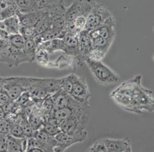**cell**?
<instances>
[{
	"instance_id": "e0dca14e",
	"label": "cell",
	"mask_w": 154,
	"mask_h": 152,
	"mask_svg": "<svg viewBox=\"0 0 154 152\" xmlns=\"http://www.w3.org/2000/svg\"><path fill=\"white\" fill-rule=\"evenodd\" d=\"M44 13L34 26V37L38 36L45 32L51 26V16L47 9H43Z\"/></svg>"
},
{
	"instance_id": "d6a6232c",
	"label": "cell",
	"mask_w": 154,
	"mask_h": 152,
	"mask_svg": "<svg viewBox=\"0 0 154 152\" xmlns=\"http://www.w3.org/2000/svg\"><path fill=\"white\" fill-rule=\"evenodd\" d=\"M28 152H43V150L39 147H34L31 148Z\"/></svg>"
},
{
	"instance_id": "7402d4cb",
	"label": "cell",
	"mask_w": 154,
	"mask_h": 152,
	"mask_svg": "<svg viewBox=\"0 0 154 152\" xmlns=\"http://www.w3.org/2000/svg\"><path fill=\"white\" fill-rule=\"evenodd\" d=\"M19 124L26 137H30L33 135L34 131L30 125L27 115L26 113H21L20 114Z\"/></svg>"
},
{
	"instance_id": "5b68a950",
	"label": "cell",
	"mask_w": 154,
	"mask_h": 152,
	"mask_svg": "<svg viewBox=\"0 0 154 152\" xmlns=\"http://www.w3.org/2000/svg\"><path fill=\"white\" fill-rule=\"evenodd\" d=\"M70 76L72 83L71 96L77 101L89 104L91 94L85 77L75 74H71Z\"/></svg>"
},
{
	"instance_id": "4dcf8cb0",
	"label": "cell",
	"mask_w": 154,
	"mask_h": 152,
	"mask_svg": "<svg viewBox=\"0 0 154 152\" xmlns=\"http://www.w3.org/2000/svg\"><path fill=\"white\" fill-rule=\"evenodd\" d=\"M11 125V123L6 118H0V133L3 135L9 134Z\"/></svg>"
},
{
	"instance_id": "9c48e42d",
	"label": "cell",
	"mask_w": 154,
	"mask_h": 152,
	"mask_svg": "<svg viewBox=\"0 0 154 152\" xmlns=\"http://www.w3.org/2000/svg\"><path fill=\"white\" fill-rule=\"evenodd\" d=\"M65 53L74 57L78 64L84 61L81 55L79 45V33L66 32L63 38Z\"/></svg>"
},
{
	"instance_id": "9a60e30c",
	"label": "cell",
	"mask_w": 154,
	"mask_h": 152,
	"mask_svg": "<svg viewBox=\"0 0 154 152\" xmlns=\"http://www.w3.org/2000/svg\"><path fill=\"white\" fill-rule=\"evenodd\" d=\"M44 13L43 9H38L28 13H18L20 26L34 28L39 19Z\"/></svg>"
},
{
	"instance_id": "5bb4252c",
	"label": "cell",
	"mask_w": 154,
	"mask_h": 152,
	"mask_svg": "<svg viewBox=\"0 0 154 152\" xmlns=\"http://www.w3.org/2000/svg\"><path fill=\"white\" fill-rule=\"evenodd\" d=\"M7 152H26L27 137L17 138L11 134L6 135Z\"/></svg>"
},
{
	"instance_id": "4316f807",
	"label": "cell",
	"mask_w": 154,
	"mask_h": 152,
	"mask_svg": "<svg viewBox=\"0 0 154 152\" xmlns=\"http://www.w3.org/2000/svg\"><path fill=\"white\" fill-rule=\"evenodd\" d=\"M60 86L62 90L71 95L72 90V83L71 79L70 74L67 76L60 78Z\"/></svg>"
},
{
	"instance_id": "d590c367",
	"label": "cell",
	"mask_w": 154,
	"mask_h": 152,
	"mask_svg": "<svg viewBox=\"0 0 154 152\" xmlns=\"http://www.w3.org/2000/svg\"><path fill=\"white\" fill-rule=\"evenodd\" d=\"M4 1H9V0H4Z\"/></svg>"
},
{
	"instance_id": "3957f363",
	"label": "cell",
	"mask_w": 154,
	"mask_h": 152,
	"mask_svg": "<svg viewBox=\"0 0 154 152\" xmlns=\"http://www.w3.org/2000/svg\"><path fill=\"white\" fill-rule=\"evenodd\" d=\"M29 81V77H2V88L12 100L16 101L24 92L27 91Z\"/></svg>"
},
{
	"instance_id": "83f0119b",
	"label": "cell",
	"mask_w": 154,
	"mask_h": 152,
	"mask_svg": "<svg viewBox=\"0 0 154 152\" xmlns=\"http://www.w3.org/2000/svg\"><path fill=\"white\" fill-rule=\"evenodd\" d=\"M43 130L45 133L51 135L52 136H56L59 133H60L62 132L60 127L56 126H54L52 124H50L48 122H45L42 128L40 129Z\"/></svg>"
},
{
	"instance_id": "4fadbf2b",
	"label": "cell",
	"mask_w": 154,
	"mask_h": 152,
	"mask_svg": "<svg viewBox=\"0 0 154 152\" xmlns=\"http://www.w3.org/2000/svg\"><path fill=\"white\" fill-rule=\"evenodd\" d=\"M10 45L8 38L0 39V62L9 67H15V63L10 51Z\"/></svg>"
},
{
	"instance_id": "d6986e66",
	"label": "cell",
	"mask_w": 154,
	"mask_h": 152,
	"mask_svg": "<svg viewBox=\"0 0 154 152\" xmlns=\"http://www.w3.org/2000/svg\"><path fill=\"white\" fill-rule=\"evenodd\" d=\"M18 13H28L38 10V0H12Z\"/></svg>"
},
{
	"instance_id": "836d02e7",
	"label": "cell",
	"mask_w": 154,
	"mask_h": 152,
	"mask_svg": "<svg viewBox=\"0 0 154 152\" xmlns=\"http://www.w3.org/2000/svg\"><path fill=\"white\" fill-rule=\"evenodd\" d=\"M6 117V113L3 108L0 106V118H4Z\"/></svg>"
},
{
	"instance_id": "6da1fadb",
	"label": "cell",
	"mask_w": 154,
	"mask_h": 152,
	"mask_svg": "<svg viewBox=\"0 0 154 152\" xmlns=\"http://www.w3.org/2000/svg\"><path fill=\"white\" fill-rule=\"evenodd\" d=\"M141 75L122 82L112 91V98L116 103L129 113L140 114L154 111L152 91L143 87Z\"/></svg>"
},
{
	"instance_id": "cb8c5ba5",
	"label": "cell",
	"mask_w": 154,
	"mask_h": 152,
	"mask_svg": "<svg viewBox=\"0 0 154 152\" xmlns=\"http://www.w3.org/2000/svg\"><path fill=\"white\" fill-rule=\"evenodd\" d=\"M38 9H48L58 7H65L64 0H38Z\"/></svg>"
},
{
	"instance_id": "ba28073f",
	"label": "cell",
	"mask_w": 154,
	"mask_h": 152,
	"mask_svg": "<svg viewBox=\"0 0 154 152\" xmlns=\"http://www.w3.org/2000/svg\"><path fill=\"white\" fill-rule=\"evenodd\" d=\"M87 136V132L79 135H71L61 132L55 136L57 143L54 147V152H64L71 146L84 141L86 139Z\"/></svg>"
},
{
	"instance_id": "f546056e",
	"label": "cell",
	"mask_w": 154,
	"mask_h": 152,
	"mask_svg": "<svg viewBox=\"0 0 154 152\" xmlns=\"http://www.w3.org/2000/svg\"><path fill=\"white\" fill-rule=\"evenodd\" d=\"M9 134L17 138H26V135L19 123H12Z\"/></svg>"
},
{
	"instance_id": "e575fe53",
	"label": "cell",
	"mask_w": 154,
	"mask_h": 152,
	"mask_svg": "<svg viewBox=\"0 0 154 152\" xmlns=\"http://www.w3.org/2000/svg\"><path fill=\"white\" fill-rule=\"evenodd\" d=\"M2 78L0 76V88L2 87Z\"/></svg>"
},
{
	"instance_id": "52a82bcc",
	"label": "cell",
	"mask_w": 154,
	"mask_h": 152,
	"mask_svg": "<svg viewBox=\"0 0 154 152\" xmlns=\"http://www.w3.org/2000/svg\"><path fill=\"white\" fill-rule=\"evenodd\" d=\"M116 20L113 16L105 21L101 25L89 31L92 40L97 37H101L113 43L116 38Z\"/></svg>"
},
{
	"instance_id": "30bf717a",
	"label": "cell",
	"mask_w": 154,
	"mask_h": 152,
	"mask_svg": "<svg viewBox=\"0 0 154 152\" xmlns=\"http://www.w3.org/2000/svg\"><path fill=\"white\" fill-rule=\"evenodd\" d=\"M52 103V110L62 108L75 106L83 103H81L74 99L70 94L60 89L57 92L51 95Z\"/></svg>"
},
{
	"instance_id": "2e32d148",
	"label": "cell",
	"mask_w": 154,
	"mask_h": 152,
	"mask_svg": "<svg viewBox=\"0 0 154 152\" xmlns=\"http://www.w3.org/2000/svg\"><path fill=\"white\" fill-rule=\"evenodd\" d=\"M79 45L81 55L84 60V59L87 56L88 53L93 47L89 31L85 29L79 32Z\"/></svg>"
},
{
	"instance_id": "277c9868",
	"label": "cell",
	"mask_w": 154,
	"mask_h": 152,
	"mask_svg": "<svg viewBox=\"0 0 154 152\" xmlns=\"http://www.w3.org/2000/svg\"><path fill=\"white\" fill-rule=\"evenodd\" d=\"M97 3L95 0H74L69 7L66 8L64 15L66 23L72 22L80 16L87 17Z\"/></svg>"
},
{
	"instance_id": "484cf974",
	"label": "cell",
	"mask_w": 154,
	"mask_h": 152,
	"mask_svg": "<svg viewBox=\"0 0 154 152\" xmlns=\"http://www.w3.org/2000/svg\"><path fill=\"white\" fill-rule=\"evenodd\" d=\"M106 54L107 53L102 50L96 47H93L85 59L95 62H102Z\"/></svg>"
},
{
	"instance_id": "ffe728a7",
	"label": "cell",
	"mask_w": 154,
	"mask_h": 152,
	"mask_svg": "<svg viewBox=\"0 0 154 152\" xmlns=\"http://www.w3.org/2000/svg\"><path fill=\"white\" fill-rule=\"evenodd\" d=\"M7 32L9 35L19 33L20 22L17 14L2 20Z\"/></svg>"
},
{
	"instance_id": "7c38bea8",
	"label": "cell",
	"mask_w": 154,
	"mask_h": 152,
	"mask_svg": "<svg viewBox=\"0 0 154 152\" xmlns=\"http://www.w3.org/2000/svg\"><path fill=\"white\" fill-rule=\"evenodd\" d=\"M33 136L38 140L43 152H54L57 143L55 137L45 133L42 129L34 132Z\"/></svg>"
},
{
	"instance_id": "1f68e13d",
	"label": "cell",
	"mask_w": 154,
	"mask_h": 152,
	"mask_svg": "<svg viewBox=\"0 0 154 152\" xmlns=\"http://www.w3.org/2000/svg\"><path fill=\"white\" fill-rule=\"evenodd\" d=\"M12 101V99L7 95L5 91L2 89V87L0 88V106H2L8 102Z\"/></svg>"
},
{
	"instance_id": "ac0fdd59",
	"label": "cell",
	"mask_w": 154,
	"mask_h": 152,
	"mask_svg": "<svg viewBox=\"0 0 154 152\" xmlns=\"http://www.w3.org/2000/svg\"><path fill=\"white\" fill-rule=\"evenodd\" d=\"M42 48L48 51L50 54L57 51H64V44L63 38H54L42 42L38 45L37 49Z\"/></svg>"
},
{
	"instance_id": "44dd1931",
	"label": "cell",
	"mask_w": 154,
	"mask_h": 152,
	"mask_svg": "<svg viewBox=\"0 0 154 152\" xmlns=\"http://www.w3.org/2000/svg\"><path fill=\"white\" fill-rule=\"evenodd\" d=\"M35 61H36L40 65L45 67H49V65L50 63L49 52L45 49H37L35 57Z\"/></svg>"
},
{
	"instance_id": "603a6c76",
	"label": "cell",
	"mask_w": 154,
	"mask_h": 152,
	"mask_svg": "<svg viewBox=\"0 0 154 152\" xmlns=\"http://www.w3.org/2000/svg\"><path fill=\"white\" fill-rule=\"evenodd\" d=\"M24 51L31 63L35 61V57L37 51V47L33 38H26V45Z\"/></svg>"
},
{
	"instance_id": "8992f818",
	"label": "cell",
	"mask_w": 154,
	"mask_h": 152,
	"mask_svg": "<svg viewBox=\"0 0 154 152\" xmlns=\"http://www.w3.org/2000/svg\"><path fill=\"white\" fill-rule=\"evenodd\" d=\"M112 16L106 5L98 2L87 17L85 29L89 31L97 28Z\"/></svg>"
},
{
	"instance_id": "f1b7e54d",
	"label": "cell",
	"mask_w": 154,
	"mask_h": 152,
	"mask_svg": "<svg viewBox=\"0 0 154 152\" xmlns=\"http://www.w3.org/2000/svg\"><path fill=\"white\" fill-rule=\"evenodd\" d=\"M86 152H106V148L103 139L96 141L93 145L86 150Z\"/></svg>"
},
{
	"instance_id": "7a4b0ae2",
	"label": "cell",
	"mask_w": 154,
	"mask_h": 152,
	"mask_svg": "<svg viewBox=\"0 0 154 152\" xmlns=\"http://www.w3.org/2000/svg\"><path fill=\"white\" fill-rule=\"evenodd\" d=\"M86 64L96 82L103 86L115 84L120 82V76L102 62H95L85 59Z\"/></svg>"
},
{
	"instance_id": "d4e9b609",
	"label": "cell",
	"mask_w": 154,
	"mask_h": 152,
	"mask_svg": "<svg viewBox=\"0 0 154 152\" xmlns=\"http://www.w3.org/2000/svg\"><path fill=\"white\" fill-rule=\"evenodd\" d=\"M8 39L10 44L13 47L21 50H24L26 45V38L20 33L11 35Z\"/></svg>"
},
{
	"instance_id": "8fae6325",
	"label": "cell",
	"mask_w": 154,
	"mask_h": 152,
	"mask_svg": "<svg viewBox=\"0 0 154 152\" xmlns=\"http://www.w3.org/2000/svg\"><path fill=\"white\" fill-rule=\"evenodd\" d=\"M107 152H132V142L129 137L122 139L103 138Z\"/></svg>"
}]
</instances>
